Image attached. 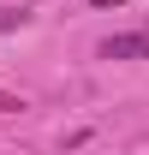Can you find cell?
I'll list each match as a JSON object with an SVG mask.
<instances>
[{
    "label": "cell",
    "instance_id": "cell-3",
    "mask_svg": "<svg viewBox=\"0 0 149 155\" xmlns=\"http://www.w3.org/2000/svg\"><path fill=\"white\" fill-rule=\"evenodd\" d=\"M18 107H24L18 96H6V90H0V114H18Z\"/></svg>",
    "mask_w": 149,
    "mask_h": 155
},
{
    "label": "cell",
    "instance_id": "cell-1",
    "mask_svg": "<svg viewBox=\"0 0 149 155\" xmlns=\"http://www.w3.org/2000/svg\"><path fill=\"white\" fill-rule=\"evenodd\" d=\"M95 54H101V60H149V30H125V36H108Z\"/></svg>",
    "mask_w": 149,
    "mask_h": 155
},
{
    "label": "cell",
    "instance_id": "cell-2",
    "mask_svg": "<svg viewBox=\"0 0 149 155\" xmlns=\"http://www.w3.org/2000/svg\"><path fill=\"white\" fill-rule=\"evenodd\" d=\"M24 24H30V12H18V6H0V36H6V30H24Z\"/></svg>",
    "mask_w": 149,
    "mask_h": 155
},
{
    "label": "cell",
    "instance_id": "cell-4",
    "mask_svg": "<svg viewBox=\"0 0 149 155\" xmlns=\"http://www.w3.org/2000/svg\"><path fill=\"white\" fill-rule=\"evenodd\" d=\"M90 6H95V12H108V6H125V0H90Z\"/></svg>",
    "mask_w": 149,
    "mask_h": 155
}]
</instances>
